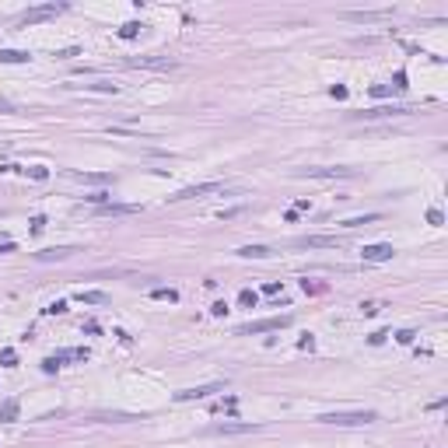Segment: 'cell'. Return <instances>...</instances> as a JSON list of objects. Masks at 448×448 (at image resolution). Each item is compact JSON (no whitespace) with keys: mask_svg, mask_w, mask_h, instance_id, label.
I'll return each instance as SVG.
<instances>
[{"mask_svg":"<svg viewBox=\"0 0 448 448\" xmlns=\"http://www.w3.org/2000/svg\"><path fill=\"white\" fill-rule=\"evenodd\" d=\"M319 420L333 424V427H364L371 420H378V413L375 410H336V413H322Z\"/></svg>","mask_w":448,"mask_h":448,"instance_id":"1","label":"cell"},{"mask_svg":"<svg viewBox=\"0 0 448 448\" xmlns=\"http://www.w3.org/2000/svg\"><path fill=\"white\" fill-rule=\"evenodd\" d=\"M294 319L291 315H273V319H259V322H245V326H238V336H259V333H270V329H287Z\"/></svg>","mask_w":448,"mask_h":448,"instance_id":"2","label":"cell"},{"mask_svg":"<svg viewBox=\"0 0 448 448\" xmlns=\"http://www.w3.org/2000/svg\"><path fill=\"white\" fill-rule=\"evenodd\" d=\"M63 11H67V4H42V7H28L18 21H21V25H35V21L56 18V14H63Z\"/></svg>","mask_w":448,"mask_h":448,"instance_id":"3","label":"cell"},{"mask_svg":"<svg viewBox=\"0 0 448 448\" xmlns=\"http://www.w3.org/2000/svg\"><path fill=\"white\" fill-rule=\"evenodd\" d=\"M298 179H350L357 176L354 168H322V165H308V168H298Z\"/></svg>","mask_w":448,"mask_h":448,"instance_id":"4","label":"cell"},{"mask_svg":"<svg viewBox=\"0 0 448 448\" xmlns=\"http://www.w3.org/2000/svg\"><path fill=\"white\" fill-rule=\"evenodd\" d=\"M123 63L126 67H144V70H172V67H179L172 56H130Z\"/></svg>","mask_w":448,"mask_h":448,"instance_id":"5","label":"cell"},{"mask_svg":"<svg viewBox=\"0 0 448 448\" xmlns=\"http://www.w3.org/2000/svg\"><path fill=\"white\" fill-rule=\"evenodd\" d=\"M413 109L410 105H375V109H364V112H354L361 119H392V116H410Z\"/></svg>","mask_w":448,"mask_h":448,"instance_id":"6","label":"cell"},{"mask_svg":"<svg viewBox=\"0 0 448 448\" xmlns=\"http://www.w3.org/2000/svg\"><path fill=\"white\" fill-rule=\"evenodd\" d=\"M224 189V182H200V186H186V189H179L176 196H168L172 203L179 200H196V196H207V193H221Z\"/></svg>","mask_w":448,"mask_h":448,"instance_id":"7","label":"cell"},{"mask_svg":"<svg viewBox=\"0 0 448 448\" xmlns=\"http://www.w3.org/2000/svg\"><path fill=\"white\" fill-rule=\"evenodd\" d=\"M214 392H224V382H210V385L182 389V392H176V399H179V403H189V399H207V396H214Z\"/></svg>","mask_w":448,"mask_h":448,"instance_id":"8","label":"cell"},{"mask_svg":"<svg viewBox=\"0 0 448 448\" xmlns=\"http://www.w3.org/2000/svg\"><path fill=\"white\" fill-rule=\"evenodd\" d=\"M294 245H301V249H340V238L336 235H305Z\"/></svg>","mask_w":448,"mask_h":448,"instance_id":"9","label":"cell"},{"mask_svg":"<svg viewBox=\"0 0 448 448\" xmlns=\"http://www.w3.org/2000/svg\"><path fill=\"white\" fill-rule=\"evenodd\" d=\"M63 361H88V350H84V347H77V350H60V354H53V357H46V361H42V368H46V371H56Z\"/></svg>","mask_w":448,"mask_h":448,"instance_id":"10","label":"cell"},{"mask_svg":"<svg viewBox=\"0 0 448 448\" xmlns=\"http://www.w3.org/2000/svg\"><path fill=\"white\" fill-rule=\"evenodd\" d=\"M252 431H259V424H210V427H207V434H252Z\"/></svg>","mask_w":448,"mask_h":448,"instance_id":"11","label":"cell"},{"mask_svg":"<svg viewBox=\"0 0 448 448\" xmlns=\"http://www.w3.org/2000/svg\"><path fill=\"white\" fill-rule=\"evenodd\" d=\"M98 214L102 217H130V214H140V207L137 203H102Z\"/></svg>","mask_w":448,"mask_h":448,"instance_id":"12","label":"cell"},{"mask_svg":"<svg viewBox=\"0 0 448 448\" xmlns=\"http://www.w3.org/2000/svg\"><path fill=\"white\" fill-rule=\"evenodd\" d=\"M392 252H396V249H392L389 242H378V245H364V259H368V263H382V259H392Z\"/></svg>","mask_w":448,"mask_h":448,"instance_id":"13","label":"cell"},{"mask_svg":"<svg viewBox=\"0 0 448 448\" xmlns=\"http://www.w3.org/2000/svg\"><path fill=\"white\" fill-rule=\"evenodd\" d=\"M77 249H42V252H35V259L39 263H53V259H67V256H74Z\"/></svg>","mask_w":448,"mask_h":448,"instance_id":"14","label":"cell"},{"mask_svg":"<svg viewBox=\"0 0 448 448\" xmlns=\"http://www.w3.org/2000/svg\"><path fill=\"white\" fill-rule=\"evenodd\" d=\"M74 88H84V91H102V95H116L119 84H112V81H95V84H74Z\"/></svg>","mask_w":448,"mask_h":448,"instance_id":"15","label":"cell"},{"mask_svg":"<svg viewBox=\"0 0 448 448\" xmlns=\"http://www.w3.org/2000/svg\"><path fill=\"white\" fill-rule=\"evenodd\" d=\"M238 256H242V259H266V256H270V249H266V245H242V249H238Z\"/></svg>","mask_w":448,"mask_h":448,"instance_id":"16","label":"cell"},{"mask_svg":"<svg viewBox=\"0 0 448 448\" xmlns=\"http://www.w3.org/2000/svg\"><path fill=\"white\" fill-rule=\"evenodd\" d=\"M77 301H84V305H109V294L105 291H81Z\"/></svg>","mask_w":448,"mask_h":448,"instance_id":"17","label":"cell"},{"mask_svg":"<svg viewBox=\"0 0 448 448\" xmlns=\"http://www.w3.org/2000/svg\"><path fill=\"white\" fill-rule=\"evenodd\" d=\"M378 214H364V217H347V221H340L343 228H361V224H375Z\"/></svg>","mask_w":448,"mask_h":448,"instance_id":"18","label":"cell"},{"mask_svg":"<svg viewBox=\"0 0 448 448\" xmlns=\"http://www.w3.org/2000/svg\"><path fill=\"white\" fill-rule=\"evenodd\" d=\"M28 53H18V49H0V63H25Z\"/></svg>","mask_w":448,"mask_h":448,"instance_id":"19","label":"cell"},{"mask_svg":"<svg viewBox=\"0 0 448 448\" xmlns=\"http://www.w3.org/2000/svg\"><path fill=\"white\" fill-rule=\"evenodd\" d=\"M140 28H144L140 21H126V25L119 28V39H137V35H140Z\"/></svg>","mask_w":448,"mask_h":448,"instance_id":"20","label":"cell"},{"mask_svg":"<svg viewBox=\"0 0 448 448\" xmlns=\"http://www.w3.org/2000/svg\"><path fill=\"white\" fill-rule=\"evenodd\" d=\"M151 298H158V301H179V291L176 287H154Z\"/></svg>","mask_w":448,"mask_h":448,"instance_id":"21","label":"cell"},{"mask_svg":"<svg viewBox=\"0 0 448 448\" xmlns=\"http://www.w3.org/2000/svg\"><path fill=\"white\" fill-rule=\"evenodd\" d=\"M14 417H18V399H7L0 406V420H14Z\"/></svg>","mask_w":448,"mask_h":448,"instance_id":"22","label":"cell"},{"mask_svg":"<svg viewBox=\"0 0 448 448\" xmlns=\"http://www.w3.org/2000/svg\"><path fill=\"white\" fill-rule=\"evenodd\" d=\"M77 182H109L112 176H98V172H74Z\"/></svg>","mask_w":448,"mask_h":448,"instance_id":"23","label":"cell"},{"mask_svg":"<svg viewBox=\"0 0 448 448\" xmlns=\"http://www.w3.org/2000/svg\"><path fill=\"white\" fill-rule=\"evenodd\" d=\"M256 301H259V294H256V291H249V287H245V291H238V305H245V308H256Z\"/></svg>","mask_w":448,"mask_h":448,"instance_id":"24","label":"cell"},{"mask_svg":"<svg viewBox=\"0 0 448 448\" xmlns=\"http://www.w3.org/2000/svg\"><path fill=\"white\" fill-rule=\"evenodd\" d=\"M0 361H4L7 368H14V361H18V354H14V350H11V347H7V350H0Z\"/></svg>","mask_w":448,"mask_h":448,"instance_id":"25","label":"cell"},{"mask_svg":"<svg viewBox=\"0 0 448 448\" xmlns=\"http://www.w3.org/2000/svg\"><path fill=\"white\" fill-rule=\"evenodd\" d=\"M361 312H364V315H378V312H382V305H378V301H364Z\"/></svg>","mask_w":448,"mask_h":448,"instance_id":"26","label":"cell"},{"mask_svg":"<svg viewBox=\"0 0 448 448\" xmlns=\"http://www.w3.org/2000/svg\"><path fill=\"white\" fill-rule=\"evenodd\" d=\"M81 49L77 46H70V49H56V60H70V56H77Z\"/></svg>","mask_w":448,"mask_h":448,"instance_id":"27","label":"cell"},{"mask_svg":"<svg viewBox=\"0 0 448 448\" xmlns=\"http://www.w3.org/2000/svg\"><path fill=\"white\" fill-rule=\"evenodd\" d=\"M413 336H417L413 329H399V333H396V340H399V343H413Z\"/></svg>","mask_w":448,"mask_h":448,"instance_id":"28","label":"cell"},{"mask_svg":"<svg viewBox=\"0 0 448 448\" xmlns=\"http://www.w3.org/2000/svg\"><path fill=\"white\" fill-rule=\"evenodd\" d=\"M28 176H32V179H39V182H42V179H49V172H46L42 165H35V168H28Z\"/></svg>","mask_w":448,"mask_h":448,"instance_id":"29","label":"cell"},{"mask_svg":"<svg viewBox=\"0 0 448 448\" xmlns=\"http://www.w3.org/2000/svg\"><path fill=\"white\" fill-rule=\"evenodd\" d=\"M427 221H431V224H441L445 217H441V210H438V207H431V210H427Z\"/></svg>","mask_w":448,"mask_h":448,"instance_id":"30","label":"cell"},{"mask_svg":"<svg viewBox=\"0 0 448 448\" xmlns=\"http://www.w3.org/2000/svg\"><path fill=\"white\" fill-rule=\"evenodd\" d=\"M210 312H214V315H224V312H228V305H224V301H214V305H210Z\"/></svg>","mask_w":448,"mask_h":448,"instance_id":"31","label":"cell"},{"mask_svg":"<svg viewBox=\"0 0 448 448\" xmlns=\"http://www.w3.org/2000/svg\"><path fill=\"white\" fill-rule=\"evenodd\" d=\"M333 98H347V88H343V84H333Z\"/></svg>","mask_w":448,"mask_h":448,"instance_id":"32","label":"cell"},{"mask_svg":"<svg viewBox=\"0 0 448 448\" xmlns=\"http://www.w3.org/2000/svg\"><path fill=\"white\" fill-rule=\"evenodd\" d=\"M14 249V242H0V252H11Z\"/></svg>","mask_w":448,"mask_h":448,"instance_id":"33","label":"cell"}]
</instances>
